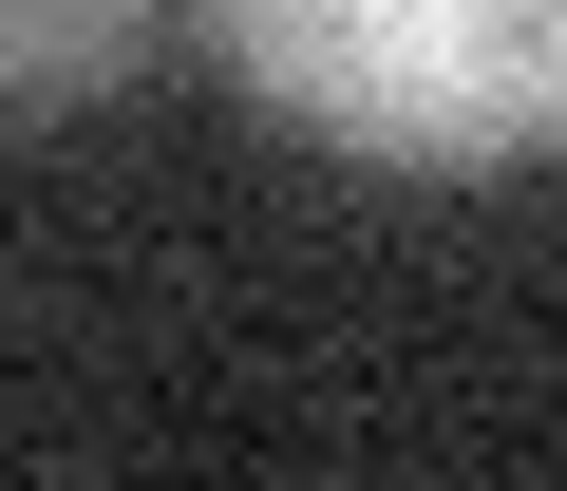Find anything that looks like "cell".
<instances>
[{
    "label": "cell",
    "mask_w": 567,
    "mask_h": 491,
    "mask_svg": "<svg viewBox=\"0 0 567 491\" xmlns=\"http://www.w3.org/2000/svg\"><path fill=\"white\" fill-rule=\"evenodd\" d=\"M265 114L398 170L567 152V0H208Z\"/></svg>",
    "instance_id": "cell-1"
},
{
    "label": "cell",
    "mask_w": 567,
    "mask_h": 491,
    "mask_svg": "<svg viewBox=\"0 0 567 491\" xmlns=\"http://www.w3.org/2000/svg\"><path fill=\"white\" fill-rule=\"evenodd\" d=\"M133 39H152V0H0V133L95 114L133 76Z\"/></svg>",
    "instance_id": "cell-2"
}]
</instances>
